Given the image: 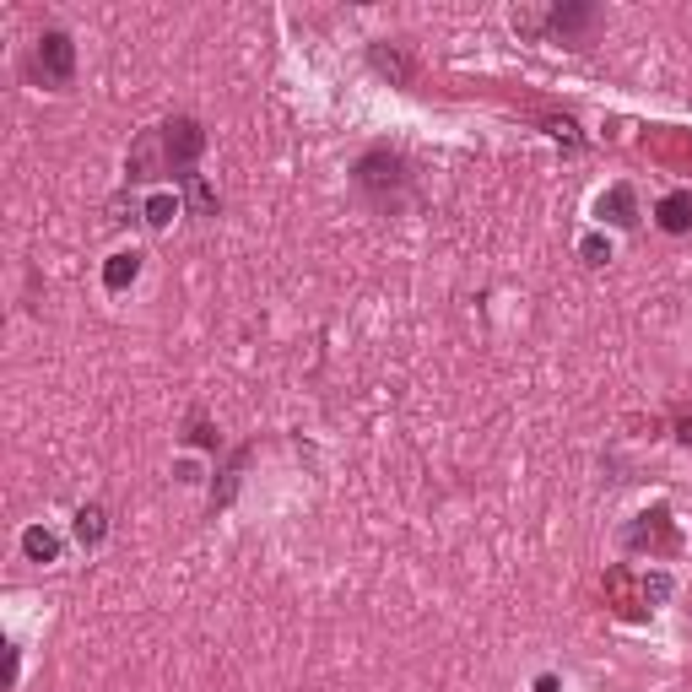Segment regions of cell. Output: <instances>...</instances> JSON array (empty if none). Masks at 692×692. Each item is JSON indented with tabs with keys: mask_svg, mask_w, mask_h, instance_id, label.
I'll use <instances>...</instances> for the list:
<instances>
[{
	"mask_svg": "<svg viewBox=\"0 0 692 692\" xmlns=\"http://www.w3.org/2000/svg\"><path fill=\"white\" fill-rule=\"evenodd\" d=\"M184 195H190L195 217H217V195H211V184L201 179V173H190V179H184Z\"/></svg>",
	"mask_w": 692,
	"mask_h": 692,
	"instance_id": "13",
	"label": "cell"
},
{
	"mask_svg": "<svg viewBox=\"0 0 692 692\" xmlns=\"http://www.w3.org/2000/svg\"><path fill=\"white\" fill-rule=\"evenodd\" d=\"M579 255L590 260V265H606V260H611V244H606V233H584V238H579Z\"/></svg>",
	"mask_w": 692,
	"mask_h": 692,
	"instance_id": "14",
	"label": "cell"
},
{
	"mask_svg": "<svg viewBox=\"0 0 692 692\" xmlns=\"http://www.w3.org/2000/svg\"><path fill=\"white\" fill-rule=\"evenodd\" d=\"M157 146H163V173H173V179L184 184L195 173V163H201V152H206L201 119L179 114V119H168V125H157Z\"/></svg>",
	"mask_w": 692,
	"mask_h": 692,
	"instance_id": "1",
	"label": "cell"
},
{
	"mask_svg": "<svg viewBox=\"0 0 692 692\" xmlns=\"http://www.w3.org/2000/svg\"><path fill=\"white\" fill-rule=\"evenodd\" d=\"M547 28L563 38V44H574V38H584L595 28V6H552L547 11Z\"/></svg>",
	"mask_w": 692,
	"mask_h": 692,
	"instance_id": "5",
	"label": "cell"
},
{
	"mask_svg": "<svg viewBox=\"0 0 692 692\" xmlns=\"http://www.w3.org/2000/svg\"><path fill=\"white\" fill-rule=\"evenodd\" d=\"M136 276H141V255H136V249H119V255H109V265H103V287H109V292H125Z\"/></svg>",
	"mask_w": 692,
	"mask_h": 692,
	"instance_id": "10",
	"label": "cell"
},
{
	"mask_svg": "<svg viewBox=\"0 0 692 692\" xmlns=\"http://www.w3.org/2000/svg\"><path fill=\"white\" fill-rule=\"evenodd\" d=\"M141 217L152 222V228H168L173 217H179V195H168V190H157V195H146V206H141Z\"/></svg>",
	"mask_w": 692,
	"mask_h": 692,
	"instance_id": "12",
	"label": "cell"
},
{
	"mask_svg": "<svg viewBox=\"0 0 692 692\" xmlns=\"http://www.w3.org/2000/svg\"><path fill=\"white\" fill-rule=\"evenodd\" d=\"M71 530H76V541H82V547H103V536H109V514H103V503H82Z\"/></svg>",
	"mask_w": 692,
	"mask_h": 692,
	"instance_id": "9",
	"label": "cell"
},
{
	"mask_svg": "<svg viewBox=\"0 0 692 692\" xmlns=\"http://www.w3.org/2000/svg\"><path fill=\"white\" fill-rule=\"evenodd\" d=\"M28 76H33V82H44V87H55V92L71 87L76 82V44H71V33H60V28L38 33L33 38V55H28Z\"/></svg>",
	"mask_w": 692,
	"mask_h": 692,
	"instance_id": "2",
	"label": "cell"
},
{
	"mask_svg": "<svg viewBox=\"0 0 692 692\" xmlns=\"http://www.w3.org/2000/svg\"><path fill=\"white\" fill-rule=\"evenodd\" d=\"M22 557H28V563H55V557H60V536H55V530H44V525H28V530H22Z\"/></svg>",
	"mask_w": 692,
	"mask_h": 692,
	"instance_id": "11",
	"label": "cell"
},
{
	"mask_svg": "<svg viewBox=\"0 0 692 692\" xmlns=\"http://www.w3.org/2000/svg\"><path fill=\"white\" fill-rule=\"evenodd\" d=\"M665 509H655V514H638V525H628V547H671V525H665Z\"/></svg>",
	"mask_w": 692,
	"mask_h": 692,
	"instance_id": "6",
	"label": "cell"
},
{
	"mask_svg": "<svg viewBox=\"0 0 692 692\" xmlns=\"http://www.w3.org/2000/svg\"><path fill=\"white\" fill-rule=\"evenodd\" d=\"M547 130H552V136H557V141H568V146H579V125H574V119H547Z\"/></svg>",
	"mask_w": 692,
	"mask_h": 692,
	"instance_id": "15",
	"label": "cell"
},
{
	"mask_svg": "<svg viewBox=\"0 0 692 692\" xmlns=\"http://www.w3.org/2000/svg\"><path fill=\"white\" fill-rule=\"evenodd\" d=\"M676 438H682V444H692V417H682V433H676Z\"/></svg>",
	"mask_w": 692,
	"mask_h": 692,
	"instance_id": "18",
	"label": "cell"
},
{
	"mask_svg": "<svg viewBox=\"0 0 692 692\" xmlns=\"http://www.w3.org/2000/svg\"><path fill=\"white\" fill-rule=\"evenodd\" d=\"M655 222H660V233H671V238L692 233V190H671V195H665V201L655 206Z\"/></svg>",
	"mask_w": 692,
	"mask_h": 692,
	"instance_id": "4",
	"label": "cell"
},
{
	"mask_svg": "<svg viewBox=\"0 0 692 692\" xmlns=\"http://www.w3.org/2000/svg\"><path fill=\"white\" fill-rule=\"evenodd\" d=\"M190 438H195V444H201V449H217V444H222V438H217V428H211V422H201V417H195Z\"/></svg>",
	"mask_w": 692,
	"mask_h": 692,
	"instance_id": "16",
	"label": "cell"
},
{
	"mask_svg": "<svg viewBox=\"0 0 692 692\" xmlns=\"http://www.w3.org/2000/svg\"><path fill=\"white\" fill-rule=\"evenodd\" d=\"M601 217L611 222V228H633L638 222V201H633L628 184H611V190L601 195Z\"/></svg>",
	"mask_w": 692,
	"mask_h": 692,
	"instance_id": "7",
	"label": "cell"
},
{
	"mask_svg": "<svg viewBox=\"0 0 692 692\" xmlns=\"http://www.w3.org/2000/svg\"><path fill=\"white\" fill-rule=\"evenodd\" d=\"M352 184L363 195H374L379 206H390V195H401L406 184H411V168H406V157L401 152H390V146H379V152H368V157H357V168H352Z\"/></svg>",
	"mask_w": 692,
	"mask_h": 692,
	"instance_id": "3",
	"label": "cell"
},
{
	"mask_svg": "<svg viewBox=\"0 0 692 692\" xmlns=\"http://www.w3.org/2000/svg\"><path fill=\"white\" fill-rule=\"evenodd\" d=\"M514 28H519V33H530V38H536L541 28H547V17H536V11H514Z\"/></svg>",
	"mask_w": 692,
	"mask_h": 692,
	"instance_id": "17",
	"label": "cell"
},
{
	"mask_svg": "<svg viewBox=\"0 0 692 692\" xmlns=\"http://www.w3.org/2000/svg\"><path fill=\"white\" fill-rule=\"evenodd\" d=\"M368 65H374L379 76H390L395 87H406L411 76H417V71H411V60H406L395 44H374V49H368Z\"/></svg>",
	"mask_w": 692,
	"mask_h": 692,
	"instance_id": "8",
	"label": "cell"
}]
</instances>
